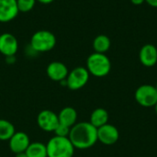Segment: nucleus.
Instances as JSON below:
<instances>
[{"label": "nucleus", "mask_w": 157, "mask_h": 157, "mask_svg": "<svg viewBox=\"0 0 157 157\" xmlns=\"http://www.w3.org/2000/svg\"><path fill=\"white\" fill-rule=\"evenodd\" d=\"M68 138L75 149L86 150L98 143V129L89 121L76 122L71 128Z\"/></svg>", "instance_id": "nucleus-1"}, {"label": "nucleus", "mask_w": 157, "mask_h": 157, "mask_svg": "<svg viewBox=\"0 0 157 157\" xmlns=\"http://www.w3.org/2000/svg\"><path fill=\"white\" fill-rule=\"evenodd\" d=\"M48 157H73L75 147L68 137H52L46 144Z\"/></svg>", "instance_id": "nucleus-2"}, {"label": "nucleus", "mask_w": 157, "mask_h": 157, "mask_svg": "<svg viewBox=\"0 0 157 157\" xmlns=\"http://www.w3.org/2000/svg\"><path fill=\"white\" fill-rule=\"evenodd\" d=\"M86 68L93 76L104 77L109 74L111 70V63L105 53L93 52L86 60Z\"/></svg>", "instance_id": "nucleus-3"}, {"label": "nucleus", "mask_w": 157, "mask_h": 157, "mask_svg": "<svg viewBox=\"0 0 157 157\" xmlns=\"http://www.w3.org/2000/svg\"><path fill=\"white\" fill-rule=\"evenodd\" d=\"M56 44V37L49 30L40 29L36 31L30 39L29 46L38 52H47L52 51Z\"/></svg>", "instance_id": "nucleus-4"}, {"label": "nucleus", "mask_w": 157, "mask_h": 157, "mask_svg": "<svg viewBox=\"0 0 157 157\" xmlns=\"http://www.w3.org/2000/svg\"><path fill=\"white\" fill-rule=\"evenodd\" d=\"M136 102L144 108H154L157 103V90L155 86L144 84L140 86L135 93Z\"/></svg>", "instance_id": "nucleus-5"}, {"label": "nucleus", "mask_w": 157, "mask_h": 157, "mask_svg": "<svg viewBox=\"0 0 157 157\" xmlns=\"http://www.w3.org/2000/svg\"><path fill=\"white\" fill-rule=\"evenodd\" d=\"M90 74L86 67L78 66L69 72L66 77V86L73 91L83 88L89 80Z\"/></svg>", "instance_id": "nucleus-6"}, {"label": "nucleus", "mask_w": 157, "mask_h": 157, "mask_svg": "<svg viewBox=\"0 0 157 157\" xmlns=\"http://www.w3.org/2000/svg\"><path fill=\"white\" fill-rule=\"evenodd\" d=\"M37 123L42 131L53 132L59 125L58 114L50 109L41 110L37 116Z\"/></svg>", "instance_id": "nucleus-7"}, {"label": "nucleus", "mask_w": 157, "mask_h": 157, "mask_svg": "<svg viewBox=\"0 0 157 157\" xmlns=\"http://www.w3.org/2000/svg\"><path fill=\"white\" fill-rule=\"evenodd\" d=\"M120 139V132L112 124L107 123L98 129V142L104 145H113Z\"/></svg>", "instance_id": "nucleus-8"}, {"label": "nucleus", "mask_w": 157, "mask_h": 157, "mask_svg": "<svg viewBox=\"0 0 157 157\" xmlns=\"http://www.w3.org/2000/svg\"><path fill=\"white\" fill-rule=\"evenodd\" d=\"M18 50V41L17 38L8 32L0 35V53L6 57L15 56Z\"/></svg>", "instance_id": "nucleus-9"}, {"label": "nucleus", "mask_w": 157, "mask_h": 157, "mask_svg": "<svg viewBox=\"0 0 157 157\" xmlns=\"http://www.w3.org/2000/svg\"><path fill=\"white\" fill-rule=\"evenodd\" d=\"M9 148L12 153L19 154L26 152L27 148L29 147L30 144L29 137L27 133L23 132H16L12 137L8 140Z\"/></svg>", "instance_id": "nucleus-10"}, {"label": "nucleus", "mask_w": 157, "mask_h": 157, "mask_svg": "<svg viewBox=\"0 0 157 157\" xmlns=\"http://www.w3.org/2000/svg\"><path fill=\"white\" fill-rule=\"evenodd\" d=\"M46 73H47L48 77L51 80L55 81V82H61L66 79L69 74V71H68L67 66L63 63L54 61L48 64Z\"/></svg>", "instance_id": "nucleus-11"}, {"label": "nucleus", "mask_w": 157, "mask_h": 157, "mask_svg": "<svg viewBox=\"0 0 157 157\" xmlns=\"http://www.w3.org/2000/svg\"><path fill=\"white\" fill-rule=\"evenodd\" d=\"M17 0H0V22L13 20L18 14Z\"/></svg>", "instance_id": "nucleus-12"}, {"label": "nucleus", "mask_w": 157, "mask_h": 157, "mask_svg": "<svg viewBox=\"0 0 157 157\" xmlns=\"http://www.w3.org/2000/svg\"><path fill=\"white\" fill-rule=\"evenodd\" d=\"M139 60L145 67H153L157 63V48L151 44L144 45L139 52Z\"/></svg>", "instance_id": "nucleus-13"}, {"label": "nucleus", "mask_w": 157, "mask_h": 157, "mask_svg": "<svg viewBox=\"0 0 157 157\" xmlns=\"http://www.w3.org/2000/svg\"><path fill=\"white\" fill-rule=\"evenodd\" d=\"M59 123L72 128L77 121V111L72 107L63 108L58 114Z\"/></svg>", "instance_id": "nucleus-14"}, {"label": "nucleus", "mask_w": 157, "mask_h": 157, "mask_svg": "<svg viewBox=\"0 0 157 157\" xmlns=\"http://www.w3.org/2000/svg\"><path fill=\"white\" fill-rule=\"evenodd\" d=\"M108 121H109V112L107 111V109L103 108H98L92 111L90 115L89 122L97 129L107 124Z\"/></svg>", "instance_id": "nucleus-15"}, {"label": "nucleus", "mask_w": 157, "mask_h": 157, "mask_svg": "<svg viewBox=\"0 0 157 157\" xmlns=\"http://www.w3.org/2000/svg\"><path fill=\"white\" fill-rule=\"evenodd\" d=\"M25 153L28 157H48L46 144L40 142L30 143Z\"/></svg>", "instance_id": "nucleus-16"}, {"label": "nucleus", "mask_w": 157, "mask_h": 157, "mask_svg": "<svg viewBox=\"0 0 157 157\" xmlns=\"http://www.w3.org/2000/svg\"><path fill=\"white\" fill-rule=\"evenodd\" d=\"M111 42L108 36L104 34H100L97 36L93 40V48L95 52L98 53H106L110 48Z\"/></svg>", "instance_id": "nucleus-17"}, {"label": "nucleus", "mask_w": 157, "mask_h": 157, "mask_svg": "<svg viewBox=\"0 0 157 157\" xmlns=\"http://www.w3.org/2000/svg\"><path fill=\"white\" fill-rule=\"evenodd\" d=\"M15 132V126L10 121L0 120V141H8Z\"/></svg>", "instance_id": "nucleus-18"}, {"label": "nucleus", "mask_w": 157, "mask_h": 157, "mask_svg": "<svg viewBox=\"0 0 157 157\" xmlns=\"http://www.w3.org/2000/svg\"><path fill=\"white\" fill-rule=\"evenodd\" d=\"M37 0H17V5L19 12H29L33 9Z\"/></svg>", "instance_id": "nucleus-19"}, {"label": "nucleus", "mask_w": 157, "mask_h": 157, "mask_svg": "<svg viewBox=\"0 0 157 157\" xmlns=\"http://www.w3.org/2000/svg\"><path fill=\"white\" fill-rule=\"evenodd\" d=\"M70 130L71 128L69 127H66L63 124H60L57 126V128L54 130V134L55 136H59V137H68L69 136V133H70Z\"/></svg>", "instance_id": "nucleus-20"}, {"label": "nucleus", "mask_w": 157, "mask_h": 157, "mask_svg": "<svg viewBox=\"0 0 157 157\" xmlns=\"http://www.w3.org/2000/svg\"><path fill=\"white\" fill-rule=\"evenodd\" d=\"M145 2L153 7H157V0H145Z\"/></svg>", "instance_id": "nucleus-21"}, {"label": "nucleus", "mask_w": 157, "mask_h": 157, "mask_svg": "<svg viewBox=\"0 0 157 157\" xmlns=\"http://www.w3.org/2000/svg\"><path fill=\"white\" fill-rule=\"evenodd\" d=\"M131 2L135 6H139V5L144 4L145 2V0H131Z\"/></svg>", "instance_id": "nucleus-22"}, {"label": "nucleus", "mask_w": 157, "mask_h": 157, "mask_svg": "<svg viewBox=\"0 0 157 157\" xmlns=\"http://www.w3.org/2000/svg\"><path fill=\"white\" fill-rule=\"evenodd\" d=\"M37 1L40 2V3H41V4H51L54 0H37Z\"/></svg>", "instance_id": "nucleus-23"}, {"label": "nucleus", "mask_w": 157, "mask_h": 157, "mask_svg": "<svg viewBox=\"0 0 157 157\" xmlns=\"http://www.w3.org/2000/svg\"><path fill=\"white\" fill-rule=\"evenodd\" d=\"M15 157H28V156H27L26 153L24 152V153H19V154H16V155H15Z\"/></svg>", "instance_id": "nucleus-24"}, {"label": "nucleus", "mask_w": 157, "mask_h": 157, "mask_svg": "<svg viewBox=\"0 0 157 157\" xmlns=\"http://www.w3.org/2000/svg\"><path fill=\"white\" fill-rule=\"evenodd\" d=\"M154 108H155V114L157 115V103L155 104V107H154Z\"/></svg>", "instance_id": "nucleus-25"}, {"label": "nucleus", "mask_w": 157, "mask_h": 157, "mask_svg": "<svg viewBox=\"0 0 157 157\" xmlns=\"http://www.w3.org/2000/svg\"><path fill=\"white\" fill-rule=\"evenodd\" d=\"M155 88H156V90H157V83H156V85H155Z\"/></svg>", "instance_id": "nucleus-26"}]
</instances>
